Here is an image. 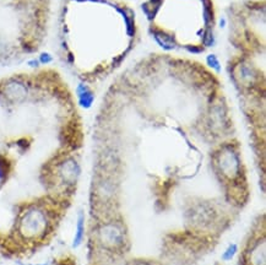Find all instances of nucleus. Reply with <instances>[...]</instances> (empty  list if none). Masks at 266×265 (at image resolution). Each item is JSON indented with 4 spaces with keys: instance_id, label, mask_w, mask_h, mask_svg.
<instances>
[{
    "instance_id": "obj_3",
    "label": "nucleus",
    "mask_w": 266,
    "mask_h": 265,
    "mask_svg": "<svg viewBox=\"0 0 266 265\" xmlns=\"http://www.w3.org/2000/svg\"><path fill=\"white\" fill-rule=\"evenodd\" d=\"M49 225L47 213L39 206H31L24 211L20 218L19 230L21 236L27 239H38L45 234Z\"/></svg>"
},
{
    "instance_id": "obj_9",
    "label": "nucleus",
    "mask_w": 266,
    "mask_h": 265,
    "mask_svg": "<svg viewBox=\"0 0 266 265\" xmlns=\"http://www.w3.org/2000/svg\"><path fill=\"white\" fill-rule=\"evenodd\" d=\"M30 265H49L48 263H42V264H30Z\"/></svg>"
},
{
    "instance_id": "obj_1",
    "label": "nucleus",
    "mask_w": 266,
    "mask_h": 265,
    "mask_svg": "<svg viewBox=\"0 0 266 265\" xmlns=\"http://www.w3.org/2000/svg\"><path fill=\"white\" fill-rule=\"evenodd\" d=\"M143 41L138 15L123 0H65L58 19V55L80 83L105 80L133 60Z\"/></svg>"
},
{
    "instance_id": "obj_8",
    "label": "nucleus",
    "mask_w": 266,
    "mask_h": 265,
    "mask_svg": "<svg viewBox=\"0 0 266 265\" xmlns=\"http://www.w3.org/2000/svg\"><path fill=\"white\" fill-rule=\"evenodd\" d=\"M237 252H238L237 244H234V243L229 244V246L227 247L226 251L224 252V254H222V261H225V262L230 261V259L234 258V256L237 254Z\"/></svg>"
},
{
    "instance_id": "obj_2",
    "label": "nucleus",
    "mask_w": 266,
    "mask_h": 265,
    "mask_svg": "<svg viewBox=\"0 0 266 265\" xmlns=\"http://www.w3.org/2000/svg\"><path fill=\"white\" fill-rule=\"evenodd\" d=\"M141 7L149 36L161 52L197 58L216 43L214 0H148Z\"/></svg>"
},
{
    "instance_id": "obj_7",
    "label": "nucleus",
    "mask_w": 266,
    "mask_h": 265,
    "mask_svg": "<svg viewBox=\"0 0 266 265\" xmlns=\"http://www.w3.org/2000/svg\"><path fill=\"white\" fill-rule=\"evenodd\" d=\"M12 171V162L6 155L0 154V183H4L9 178Z\"/></svg>"
},
{
    "instance_id": "obj_4",
    "label": "nucleus",
    "mask_w": 266,
    "mask_h": 265,
    "mask_svg": "<svg viewBox=\"0 0 266 265\" xmlns=\"http://www.w3.org/2000/svg\"><path fill=\"white\" fill-rule=\"evenodd\" d=\"M100 238L107 247H120L124 242V234L118 226L107 225L101 228Z\"/></svg>"
},
{
    "instance_id": "obj_6",
    "label": "nucleus",
    "mask_w": 266,
    "mask_h": 265,
    "mask_svg": "<svg viewBox=\"0 0 266 265\" xmlns=\"http://www.w3.org/2000/svg\"><path fill=\"white\" fill-rule=\"evenodd\" d=\"M249 265H265V239L258 242L249 254Z\"/></svg>"
},
{
    "instance_id": "obj_5",
    "label": "nucleus",
    "mask_w": 266,
    "mask_h": 265,
    "mask_svg": "<svg viewBox=\"0 0 266 265\" xmlns=\"http://www.w3.org/2000/svg\"><path fill=\"white\" fill-rule=\"evenodd\" d=\"M86 219L83 211H80L77 215V220H76V227L75 233L73 237V248H78L82 244L83 238H85V231H86Z\"/></svg>"
}]
</instances>
